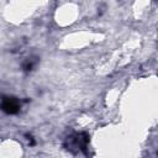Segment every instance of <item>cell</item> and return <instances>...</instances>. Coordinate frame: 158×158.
<instances>
[{
	"mask_svg": "<svg viewBox=\"0 0 158 158\" xmlns=\"http://www.w3.org/2000/svg\"><path fill=\"white\" fill-rule=\"evenodd\" d=\"M0 107H1V110L4 112L10 114V115H14V114L19 112V110H20V102L15 98H4L2 101H1Z\"/></svg>",
	"mask_w": 158,
	"mask_h": 158,
	"instance_id": "6da1fadb",
	"label": "cell"
}]
</instances>
